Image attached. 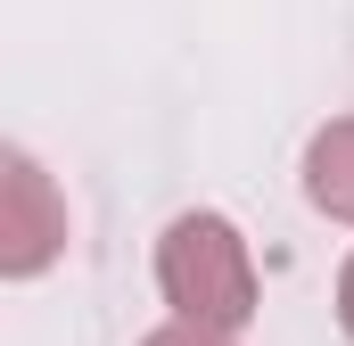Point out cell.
<instances>
[{
    "mask_svg": "<svg viewBox=\"0 0 354 346\" xmlns=\"http://www.w3.org/2000/svg\"><path fill=\"white\" fill-rule=\"evenodd\" d=\"M157 297L174 322H198V330H248L264 313V272H256V248L231 215L214 206H189L157 231Z\"/></svg>",
    "mask_w": 354,
    "mask_h": 346,
    "instance_id": "obj_1",
    "label": "cell"
},
{
    "mask_svg": "<svg viewBox=\"0 0 354 346\" xmlns=\"http://www.w3.org/2000/svg\"><path fill=\"white\" fill-rule=\"evenodd\" d=\"M58 256H66V198L33 149H8L0 157V272L41 280Z\"/></svg>",
    "mask_w": 354,
    "mask_h": 346,
    "instance_id": "obj_2",
    "label": "cell"
},
{
    "mask_svg": "<svg viewBox=\"0 0 354 346\" xmlns=\"http://www.w3.org/2000/svg\"><path fill=\"white\" fill-rule=\"evenodd\" d=\"M297 173H305V206L354 231V116H330V124L305 140V165Z\"/></svg>",
    "mask_w": 354,
    "mask_h": 346,
    "instance_id": "obj_3",
    "label": "cell"
},
{
    "mask_svg": "<svg viewBox=\"0 0 354 346\" xmlns=\"http://www.w3.org/2000/svg\"><path fill=\"white\" fill-rule=\"evenodd\" d=\"M140 346H239L231 330H198V322H165V330H149Z\"/></svg>",
    "mask_w": 354,
    "mask_h": 346,
    "instance_id": "obj_4",
    "label": "cell"
},
{
    "mask_svg": "<svg viewBox=\"0 0 354 346\" xmlns=\"http://www.w3.org/2000/svg\"><path fill=\"white\" fill-rule=\"evenodd\" d=\"M338 330H346V346H354V256L338 264Z\"/></svg>",
    "mask_w": 354,
    "mask_h": 346,
    "instance_id": "obj_5",
    "label": "cell"
}]
</instances>
